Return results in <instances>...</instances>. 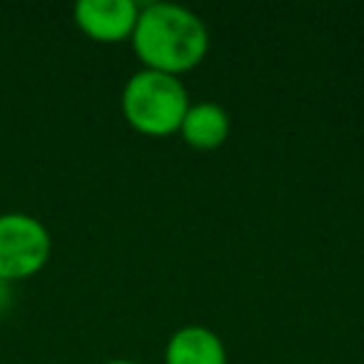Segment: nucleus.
Returning <instances> with one entry per match:
<instances>
[{
  "mask_svg": "<svg viewBox=\"0 0 364 364\" xmlns=\"http://www.w3.org/2000/svg\"><path fill=\"white\" fill-rule=\"evenodd\" d=\"M165 364H228V349L213 329L190 324L170 337Z\"/></svg>",
  "mask_w": 364,
  "mask_h": 364,
  "instance_id": "39448f33",
  "label": "nucleus"
},
{
  "mask_svg": "<svg viewBox=\"0 0 364 364\" xmlns=\"http://www.w3.org/2000/svg\"><path fill=\"white\" fill-rule=\"evenodd\" d=\"M53 240L38 218L26 213L0 215V279H26L41 272L50 257Z\"/></svg>",
  "mask_w": 364,
  "mask_h": 364,
  "instance_id": "7ed1b4c3",
  "label": "nucleus"
},
{
  "mask_svg": "<svg viewBox=\"0 0 364 364\" xmlns=\"http://www.w3.org/2000/svg\"><path fill=\"white\" fill-rule=\"evenodd\" d=\"M105 364H137V362H132V359H110Z\"/></svg>",
  "mask_w": 364,
  "mask_h": 364,
  "instance_id": "0eeeda50",
  "label": "nucleus"
},
{
  "mask_svg": "<svg viewBox=\"0 0 364 364\" xmlns=\"http://www.w3.org/2000/svg\"><path fill=\"white\" fill-rule=\"evenodd\" d=\"M190 107L188 87L177 75L160 70H140L125 82L122 115L145 135H170L182 125Z\"/></svg>",
  "mask_w": 364,
  "mask_h": 364,
  "instance_id": "f03ea898",
  "label": "nucleus"
},
{
  "mask_svg": "<svg viewBox=\"0 0 364 364\" xmlns=\"http://www.w3.org/2000/svg\"><path fill=\"white\" fill-rule=\"evenodd\" d=\"M180 132L198 150H215L230 135V112L218 102H195L182 117Z\"/></svg>",
  "mask_w": 364,
  "mask_h": 364,
  "instance_id": "423d86ee",
  "label": "nucleus"
},
{
  "mask_svg": "<svg viewBox=\"0 0 364 364\" xmlns=\"http://www.w3.org/2000/svg\"><path fill=\"white\" fill-rule=\"evenodd\" d=\"M137 16L140 8L132 0H80L75 6V23L80 31L100 43L130 38Z\"/></svg>",
  "mask_w": 364,
  "mask_h": 364,
  "instance_id": "20e7f679",
  "label": "nucleus"
},
{
  "mask_svg": "<svg viewBox=\"0 0 364 364\" xmlns=\"http://www.w3.org/2000/svg\"><path fill=\"white\" fill-rule=\"evenodd\" d=\"M132 48L147 70L180 75L203 63L210 48L208 26L198 13L177 3H150L140 8Z\"/></svg>",
  "mask_w": 364,
  "mask_h": 364,
  "instance_id": "f257e3e1",
  "label": "nucleus"
}]
</instances>
